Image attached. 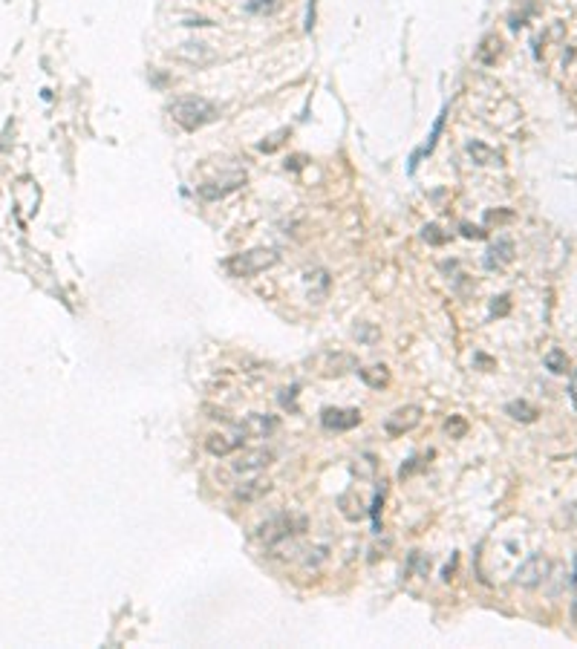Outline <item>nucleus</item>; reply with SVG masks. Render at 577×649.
Returning a JSON list of instances; mask_svg holds the SVG:
<instances>
[{"mask_svg":"<svg viewBox=\"0 0 577 649\" xmlns=\"http://www.w3.org/2000/svg\"><path fill=\"white\" fill-rule=\"evenodd\" d=\"M321 424L326 430H335V433L352 430L355 424H361V410H352V407H326L321 413Z\"/></svg>","mask_w":577,"mask_h":649,"instance_id":"6","label":"nucleus"},{"mask_svg":"<svg viewBox=\"0 0 577 649\" xmlns=\"http://www.w3.org/2000/svg\"><path fill=\"white\" fill-rule=\"evenodd\" d=\"M217 116H220L217 107L199 96H185V99H176L170 104V118L182 130H199V128L211 125Z\"/></svg>","mask_w":577,"mask_h":649,"instance_id":"1","label":"nucleus"},{"mask_svg":"<svg viewBox=\"0 0 577 649\" xmlns=\"http://www.w3.org/2000/svg\"><path fill=\"white\" fill-rule=\"evenodd\" d=\"M442 228L439 225H424V240L428 242H433V245H442V242H447V234H439Z\"/></svg>","mask_w":577,"mask_h":649,"instance_id":"21","label":"nucleus"},{"mask_svg":"<svg viewBox=\"0 0 577 649\" xmlns=\"http://www.w3.org/2000/svg\"><path fill=\"white\" fill-rule=\"evenodd\" d=\"M185 26H214V20H208V18H188Z\"/></svg>","mask_w":577,"mask_h":649,"instance_id":"24","label":"nucleus"},{"mask_svg":"<svg viewBox=\"0 0 577 649\" xmlns=\"http://www.w3.org/2000/svg\"><path fill=\"white\" fill-rule=\"evenodd\" d=\"M315 26V0H309V9H306V29Z\"/></svg>","mask_w":577,"mask_h":649,"instance_id":"26","label":"nucleus"},{"mask_svg":"<svg viewBox=\"0 0 577 649\" xmlns=\"http://www.w3.org/2000/svg\"><path fill=\"white\" fill-rule=\"evenodd\" d=\"M280 260V254L275 249H252V252H242V254H234L225 260V268L234 274V277H254L266 268H271Z\"/></svg>","mask_w":577,"mask_h":649,"instance_id":"2","label":"nucleus"},{"mask_svg":"<svg viewBox=\"0 0 577 649\" xmlns=\"http://www.w3.org/2000/svg\"><path fill=\"white\" fill-rule=\"evenodd\" d=\"M271 490V482L268 479H249V482H240L234 488V497L240 502H257L260 497H266V493Z\"/></svg>","mask_w":577,"mask_h":649,"instance_id":"10","label":"nucleus"},{"mask_svg":"<svg viewBox=\"0 0 577 649\" xmlns=\"http://www.w3.org/2000/svg\"><path fill=\"white\" fill-rule=\"evenodd\" d=\"M280 6V0H249V12L254 15H271Z\"/></svg>","mask_w":577,"mask_h":649,"instance_id":"19","label":"nucleus"},{"mask_svg":"<svg viewBox=\"0 0 577 649\" xmlns=\"http://www.w3.org/2000/svg\"><path fill=\"white\" fill-rule=\"evenodd\" d=\"M283 136H289V130H278V133H271L268 142H260V150L263 153H271V150H278L283 144Z\"/></svg>","mask_w":577,"mask_h":649,"instance_id":"20","label":"nucleus"},{"mask_svg":"<svg viewBox=\"0 0 577 649\" xmlns=\"http://www.w3.org/2000/svg\"><path fill=\"white\" fill-rule=\"evenodd\" d=\"M447 433H457V436H462V433H465V421H459V419L453 421V424L447 421Z\"/></svg>","mask_w":577,"mask_h":649,"instance_id":"23","label":"nucleus"},{"mask_svg":"<svg viewBox=\"0 0 577 649\" xmlns=\"http://www.w3.org/2000/svg\"><path fill=\"white\" fill-rule=\"evenodd\" d=\"M246 182V176L242 173H234L231 179H225L223 185H217V182H211V185H199V197L202 199H217V197H225L228 191H234L237 185H242Z\"/></svg>","mask_w":577,"mask_h":649,"instance_id":"12","label":"nucleus"},{"mask_svg":"<svg viewBox=\"0 0 577 649\" xmlns=\"http://www.w3.org/2000/svg\"><path fill=\"white\" fill-rule=\"evenodd\" d=\"M421 424V407L418 404H404L399 410H392L384 421V430L390 433V436H404V433H410L413 427Z\"/></svg>","mask_w":577,"mask_h":649,"instance_id":"5","label":"nucleus"},{"mask_svg":"<svg viewBox=\"0 0 577 649\" xmlns=\"http://www.w3.org/2000/svg\"><path fill=\"white\" fill-rule=\"evenodd\" d=\"M271 462V453L268 450H246V453H240L237 462H234V471L237 474H257L263 471L266 465Z\"/></svg>","mask_w":577,"mask_h":649,"instance_id":"9","label":"nucleus"},{"mask_svg":"<svg viewBox=\"0 0 577 649\" xmlns=\"http://www.w3.org/2000/svg\"><path fill=\"white\" fill-rule=\"evenodd\" d=\"M170 58L182 61V64H188V67L202 70V67H211L214 61H220V52L211 44H205V41H182L179 47L170 49Z\"/></svg>","mask_w":577,"mask_h":649,"instance_id":"3","label":"nucleus"},{"mask_svg":"<svg viewBox=\"0 0 577 649\" xmlns=\"http://www.w3.org/2000/svg\"><path fill=\"white\" fill-rule=\"evenodd\" d=\"M338 508H341V514H344L347 519H352V522L364 517V502H361L358 493H341V497H338Z\"/></svg>","mask_w":577,"mask_h":649,"instance_id":"16","label":"nucleus"},{"mask_svg":"<svg viewBox=\"0 0 577 649\" xmlns=\"http://www.w3.org/2000/svg\"><path fill=\"white\" fill-rule=\"evenodd\" d=\"M545 369H552V373H566L569 369V355L563 350H552L549 355H545Z\"/></svg>","mask_w":577,"mask_h":649,"instance_id":"18","label":"nucleus"},{"mask_svg":"<svg viewBox=\"0 0 577 649\" xmlns=\"http://www.w3.org/2000/svg\"><path fill=\"white\" fill-rule=\"evenodd\" d=\"M574 624H577V603H574Z\"/></svg>","mask_w":577,"mask_h":649,"instance_id":"28","label":"nucleus"},{"mask_svg":"<svg viewBox=\"0 0 577 649\" xmlns=\"http://www.w3.org/2000/svg\"><path fill=\"white\" fill-rule=\"evenodd\" d=\"M358 376H361L364 384L373 387V390H381V387L390 384V369H387L384 364H376V366H367V369H358Z\"/></svg>","mask_w":577,"mask_h":649,"instance_id":"15","label":"nucleus"},{"mask_svg":"<svg viewBox=\"0 0 577 649\" xmlns=\"http://www.w3.org/2000/svg\"><path fill=\"white\" fill-rule=\"evenodd\" d=\"M442 121H445V116H439V118H436V125H433V133H430V142H428V144H424V150H421V153H430V150L436 147V139H439V133H442Z\"/></svg>","mask_w":577,"mask_h":649,"instance_id":"22","label":"nucleus"},{"mask_svg":"<svg viewBox=\"0 0 577 649\" xmlns=\"http://www.w3.org/2000/svg\"><path fill=\"white\" fill-rule=\"evenodd\" d=\"M257 537H260L266 545H278V543L289 540V537H292V519H289V517H275V519L263 522L260 531H257Z\"/></svg>","mask_w":577,"mask_h":649,"instance_id":"8","label":"nucleus"},{"mask_svg":"<svg viewBox=\"0 0 577 649\" xmlns=\"http://www.w3.org/2000/svg\"><path fill=\"white\" fill-rule=\"evenodd\" d=\"M571 390H574V395H577V369H574V378H571Z\"/></svg>","mask_w":577,"mask_h":649,"instance_id":"27","label":"nucleus"},{"mask_svg":"<svg viewBox=\"0 0 577 649\" xmlns=\"http://www.w3.org/2000/svg\"><path fill=\"white\" fill-rule=\"evenodd\" d=\"M505 413L511 419H517V421H534L537 419V410L528 404V401H511V404L505 407Z\"/></svg>","mask_w":577,"mask_h":649,"instance_id":"17","label":"nucleus"},{"mask_svg":"<svg viewBox=\"0 0 577 649\" xmlns=\"http://www.w3.org/2000/svg\"><path fill=\"white\" fill-rule=\"evenodd\" d=\"M278 430V419L268 413H252L246 421L240 424V436L242 439H266Z\"/></svg>","mask_w":577,"mask_h":649,"instance_id":"7","label":"nucleus"},{"mask_svg":"<svg viewBox=\"0 0 577 649\" xmlns=\"http://www.w3.org/2000/svg\"><path fill=\"white\" fill-rule=\"evenodd\" d=\"M514 260V242L508 240V237H502V240H497L494 245H491V252H488V268H500V266H505V263H511Z\"/></svg>","mask_w":577,"mask_h":649,"instance_id":"13","label":"nucleus"},{"mask_svg":"<svg viewBox=\"0 0 577 649\" xmlns=\"http://www.w3.org/2000/svg\"><path fill=\"white\" fill-rule=\"evenodd\" d=\"M242 442V436H237V439H228V436H220V433H214V436H208V442H205V447H208V453H214V456H228V453H234Z\"/></svg>","mask_w":577,"mask_h":649,"instance_id":"14","label":"nucleus"},{"mask_svg":"<svg viewBox=\"0 0 577 649\" xmlns=\"http://www.w3.org/2000/svg\"><path fill=\"white\" fill-rule=\"evenodd\" d=\"M462 234H465V237H476V240H482V237H485V231H482V228H471V225H462Z\"/></svg>","mask_w":577,"mask_h":649,"instance_id":"25","label":"nucleus"},{"mask_svg":"<svg viewBox=\"0 0 577 649\" xmlns=\"http://www.w3.org/2000/svg\"><path fill=\"white\" fill-rule=\"evenodd\" d=\"M549 571H552V560L545 557V554H531V557L517 569V574H514V583L523 586V589H537L540 583H545Z\"/></svg>","mask_w":577,"mask_h":649,"instance_id":"4","label":"nucleus"},{"mask_svg":"<svg viewBox=\"0 0 577 649\" xmlns=\"http://www.w3.org/2000/svg\"><path fill=\"white\" fill-rule=\"evenodd\" d=\"M468 156L476 162V165H502V153L488 147V144H482V142H468Z\"/></svg>","mask_w":577,"mask_h":649,"instance_id":"11","label":"nucleus"}]
</instances>
